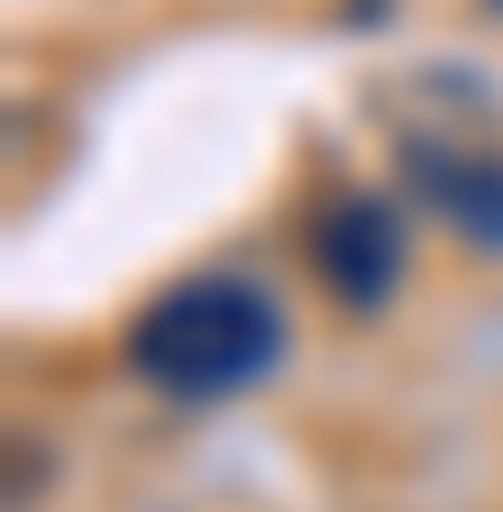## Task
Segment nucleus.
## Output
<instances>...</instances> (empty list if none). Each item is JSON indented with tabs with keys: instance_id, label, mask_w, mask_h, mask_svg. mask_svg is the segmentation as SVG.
Masks as SVG:
<instances>
[{
	"instance_id": "1",
	"label": "nucleus",
	"mask_w": 503,
	"mask_h": 512,
	"mask_svg": "<svg viewBox=\"0 0 503 512\" xmlns=\"http://www.w3.org/2000/svg\"><path fill=\"white\" fill-rule=\"evenodd\" d=\"M284 366V302L257 275H183L129 320V375L174 403H229Z\"/></svg>"
},
{
	"instance_id": "2",
	"label": "nucleus",
	"mask_w": 503,
	"mask_h": 512,
	"mask_svg": "<svg viewBox=\"0 0 503 512\" xmlns=\"http://www.w3.org/2000/svg\"><path fill=\"white\" fill-rule=\"evenodd\" d=\"M403 211L375 202V192H339V202L311 220V266H321V284L348 302V311H385L394 284H403Z\"/></svg>"
},
{
	"instance_id": "3",
	"label": "nucleus",
	"mask_w": 503,
	"mask_h": 512,
	"mask_svg": "<svg viewBox=\"0 0 503 512\" xmlns=\"http://www.w3.org/2000/svg\"><path fill=\"white\" fill-rule=\"evenodd\" d=\"M403 202L449 220L476 256H503V147L467 138H403Z\"/></svg>"
},
{
	"instance_id": "4",
	"label": "nucleus",
	"mask_w": 503,
	"mask_h": 512,
	"mask_svg": "<svg viewBox=\"0 0 503 512\" xmlns=\"http://www.w3.org/2000/svg\"><path fill=\"white\" fill-rule=\"evenodd\" d=\"M485 10H494V19H503V0H485Z\"/></svg>"
}]
</instances>
